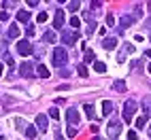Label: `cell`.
Listing matches in <instances>:
<instances>
[{"label": "cell", "mask_w": 151, "mask_h": 140, "mask_svg": "<svg viewBox=\"0 0 151 140\" xmlns=\"http://www.w3.org/2000/svg\"><path fill=\"white\" fill-rule=\"evenodd\" d=\"M147 26H151V19H147Z\"/></svg>", "instance_id": "d590c367"}, {"label": "cell", "mask_w": 151, "mask_h": 140, "mask_svg": "<svg viewBox=\"0 0 151 140\" xmlns=\"http://www.w3.org/2000/svg\"><path fill=\"white\" fill-rule=\"evenodd\" d=\"M83 111L87 113V117H89V119H94V117H96V113H94V106H92V104H85V106H83Z\"/></svg>", "instance_id": "ac0fdd59"}, {"label": "cell", "mask_w": 151, "mask_h": 140, "mask_svg": "<svg viewBox=\"0 0 151 140\" xmlns=\"http://www.w3.org/2000/svg\"><path fill=\"white\" fill-rule=\"evenodd\" d=\"M77 72H79V76H83V79H85V76H87V68L81 64V66H77Z\"/></svg>", "instance_id": "7402d4cb"}, {"label": "cell", "mask_w": 151, "mask_h": 140, "mask_svg": "<svg viewBox=\"0 0 151 140\" xmlns=\"http://www.w3.org/2000/svg\"><path fill=\"white\" fill-rule=\"evenodd\" d=\"M0 76H2V64H0Z\"/></svg>", "instance_id": "e575fe53"}, {"label": "cell", "mask_w": 151, "mask_h": 140, "mask_svg": "<svg viewBox=\"0 0 151 140\" xmlns=\"http://www.w3.org/2000/svg\"><path fill=\"white\" fill-rule=\"evenodd\" d=\"M19 36V28L17 24H11V28H9V38H17Z\"/></svg>", "instance_id": "9a60e30c"}, {"label": "cell", "mask_w": 151, "mask_h": 140, "mask_svg": "<svg viewBox=\"0 0 151 140\" xmlns=\"http://www.w3.org/2000/svg\"><path fill=\"white\" fill-rule=\"evenodd\" d=\"M134 113H136V102H132V100H130V102H126V106H124V119H126L128 123L132 121Z\"/></svg>", "instance_id": "7a4b0ae2"}, {"label": "cell", "mask_w": 151, "mask_h": 140, "mask_svg": "<svg viewBox=\"0 0 151 140\" xmlns=\"http://www.w3.org/2000/svg\"><path fill=\"white\" fill-rule=\"evenodd\" d=\"M66 119H68V123L73 125V127L81 123V115H79V111H77V108H70V111L66 113Z\"/></svg>", "instance_id": "277c9868"}, {"label": "cell", "mask_w": 151, "mask_h": 140, "mask_svg": "<svg viewBox=\"0 0 151 140\" xmlns=\"http://www.w3.org/2000/svg\"><path fill=\"white\" fill-rule=\"evenodd\" d=\"M62 38H64L66 45H73V43L77 41V34H73V32H62Z\"/></svg>", "instance_id": "30bf717a"}, {"label": "cell", "mask_w": 151, "mask_h": 140, "mask_svg": "<svg viewBox=\"0 0 151 140\" xmlns=\"http://www.w3.org/2000/svg\"><path fill=\"white\" fill-rule=\"evenodd\" d=\"M17 21L28 24V21H30V11H19V13H17Z\"/></svg>", "instance_id": "7c38bea8"}, {"label": "cell", "mask_w": 151, "mask_h": 140, "mask_svg": "<svg viewBox=\"0 0 151 140\" xmlns=\"http://www.w3.org/2000/svg\"><path fill=\"white\" fill-rule=\"evenodd\" d=\"M106 24H109V26H113V24H115V17H113V15H111V13L106 15Z\"/></svg>", "instance_id": "f546056e"}, {"label": "cell", "mask_w": 151, "mask_h": 140, "mask_svg": "<svg viewBox=\"0 0 151 140\" xmlns=\"http://www.w3.org/2000/svg\"><path fill=\"white\" fill-rule=\"evenodd\" d=\"M24 132H26V136H28V138H34V136H36V127H34V125H26Z\"/></svg>", "instance_id": "2e32d148"}, {"label": "cell", "mask_w": 151, "mask_h": 140, "mask_svg": "<svg viewBox=\"0 0 151 140\" xmlns=\"http://www.w3.org/2000/svg\"><path fill=\"white\" fill-rule=\"evenodd\" d=\"M19 72H22L24 79H30V76H32V64H30V62H24L22 68H19Z\"/></svg>", "instance_id": "52a82bcc"}, {"label": "cell", "mask_w": 151, "mask_h": 140, "mask_svg": "<svg viewBox=\"0 0 151 140\" xmlns=\"http://www.w3.org/2000/svg\"><path fill=\"white\" fill-rule=\"evenodd\" d=\"M94 70L96 72H106V64L104 62H94Z\"/></svg>", "instance_id": "e0dca14e"}, {"label": "cell", "mask_w": 151, "mask_h": 140, "mask_svg": "<svg viewBox=\"0 0 151 140\" xmlns=\"http://www.w3.org/2000/svg\"><path fill=\"white\" fill-rule=\"evenodd\" d=\"M102 47L106 49V51H113V49L117 47V38H104V43H102Z\"/></svg>", "instance_id": "9c48e42d"}, {"label": "cell", "mask_w": 151, "mask_h": 140, "mask_svg": "<svg viewBox=\"0 0 151 140\" xmlns=\"http://www.w3.org/2000/svg\"><path fill=\"white\" fill-rule=\"evenodd\" d=\"M132 51H134V47L132 45H126V53H132ZM119 62H124V53L119 55Z\"/></svg>", "instance_id": "484cf974"}, {"label": "cell", "mask_w": 151, "mask_h": 140, "mask_svg": "<svg viewBox=\"0 0 151 140\" xmlns=\"http://www.w3.org/2000/svg\"><path fill=\"white\" fill-rule=\"evenodd\" d=\"M149 134H151V129H149Z\"/></svg>", "instance_id": "f35d334b"}, {"label": "cell", "mask_w": 151, "mask_h": 140, "mask_svg": "<svg viewBox=\"0 0 151 140\" xmlns=\"http://www.w3.org/2000/svg\"><path fill=\"white\" fill-rule=\"evenodd\" d=\"M49 117H51V119H60V111H58L55 106H53V108H49Z\"/></svg>", "instance_id": "603a6c76"}, {"label": "cell", "mask_w": 151, "mask_h": 140, "mask_svg": "<svg viewBox=\"0 0 151 140\" xmlns=\"http://www.w3.org/2000/svg\"><path fill=\"white\" fill-rule=\"evenodd\" d=\"M43 41H47V43H55V32H45Z\"/></svg>", "instance_id": "ffe728a7"}, {"label": "cell", "mask_w": 151, "mask_h": 140, "mask_svg": "<svg viewBox=\"0 0 151 140\" xmlns=\"http://www.w3.org/2000/svg\"><path fill=\"white\" fill-rule=\"evenodd\" d=\"M94 140H100V138H98V136H96V138H94Z\"/></svg>", "instance_id": "74e56055"}, {"label": "cell", "mask_w": 151, "mask_h": 140, "mask_svg": "<svg viewBox=\"0 0 151 140\" xmlns=\"http://www.w3.org/2000/svg\"><path fill=\"white\" fill-rule=\"evenodd\" d=\"M4 19H9V13L2 11V13H0V21H4Z\"/></svg>", "instance_id": "d6a6232c"}, {"label": "cell", "mask_w": 151, "mask_h": 140, "mask_svg": "<svg viewBox=\"0 0 151 140\" xmlns=\"http://www.w3.org/2000/svg\"><path fill=\"white\" fill-rule=\"evenodd\" d=\"M66 134H68L70 138H75V136H77V127H73V125H70V127H68V132H66Z\"/></svg>", "instance_id": "83f0119b"}, {"label": "cell", "mask_w": 151, "mask_h": 140, "mask_svg": "<svg viewBox=\"0 0 151 140\" xmlns=\"http://www.w3.org/2000/svg\"><path fill=\"white\" fill-rule=\"evenodd\" d=\"M55 140H64V136H62V134L58 132V134H55Z\"/></svg>", "instance_id": "836d02e7"}, {"label": "cell", "mask_w": 151, "mask_h": 140, "mask_svg": "<svg viewBox=\"0 0 151 140\" xmlns=\"http://www.w3.org/2000/svg\"><path fill=\"white\" fill-rule=\"evenodd\" d=\"M145 123H147V117H138V119H136V127H138V129L145 127Z\"/></svg>", "instance_id": "cb8c5ba5"}, {"label": "cell", "mask_w": 151, "mask_h": 140, "mask_svg": "<svg viewBox=\"0 0 151 140\" xmlns=\"http://www.w3.org/2000/svg\"><path fill=\"white\" fill-rule=\"evenodd\" d=\"M94 57H96V53L92 49H85V62H94Z\"/></svg>", "instance_id": "44dd1931"}, {"label": "cell", "mask_w": 151, "mask_h": 140, "mask_svg": "<svg viewBox=\"0 0 151 140\" xmlns=\"http://www.w3.org/2000/svg\"><path fill=\"white\" fill-rule=\"evenodd\" d=\"M36 21H38V24H45V21H47V13H45V11H43V13H38Z\"/></svg>", "instance_id": "d4e9b609"}, {"label": "cell", "mask_w": 151, "mask_h": 140, "mask_svg": "<svg viewBox=\"0 0 151 140\" xmlns=\"http://www.w3.org/2000/svg\"><path fill=\"white\" fill-rule=\"evenodd\" d=\"M62 26H64V11H58L55 19H53V28L55 30H62Z\"/></svg>", "instance_id": "ba28073f"}, {"label": "cell", "mask_w": 151, "mask_h": 140, "mask_svg": "<svg viewBox=\"0 0 151 140\" xmlns=\"http://www.w3.org/2000/svg\"><path fill=\"white\" fill-rule=\"evenodd\" d=\"M17 51H19V55H24V57H28V55H32V45H30L28 41H19L17 43Z\"/></svg>", "instance_id": "3957f363"}, {"label": "cell", "mask_w": 151, "mask_h": 140, "mask_svg": "<svg viewBox=\"0 0 151 140\" xmlns=\"http://www.w3.org/2000/svg\"><path fill=\"white\" fill-rule=\"evenodd\" d=\"M47 125H49L47 115H38V117H36V127L41 129V132H47Z\"/></svg>", "instance_id": "8992f818"}, {"label": "cell", "mask_w": 151, "mask_h": 140, "mask_svg": "<svg viewBox=\"0 0 151 140\" xmlns=\"http://www.w3.org/2000/svg\"><path fill=\"white\" fill-rule=\"evenodd\" d=\"M113 113V102L111 100H104L102 102V115H111Z\"/></svg>", "instance_id": "8fae6325"}, {"label": "cell", "mask_w": 151, "mask_h": 140, "mask_svg": "<svg viewBox=\"0 0 151 140\" xmlns=\"http://www.w3.org/2000/svg\"><path fill=\"white\" fill-rule=\"evenodd\" d=\"M119 129H122V123H119V121H111L109 123V136L111 138H117L119 136Z\"/></svg>", "instance_id": "5b68a950"}, {"label": "cell", "mask_w": 151, "mask_h": 140, "mask_svg": "<svg viewBox=\"0 0 151 140\" xmlns=\"http://www.w3.org/2000/svg\"><path fill=\"white\" fill-rule=\"evenodd\" d=\"M70 26H73V28H79V26H81V19H79V17H73V19H70Z\"/></svg>", "instance_id": "4316f807"}, {"label": "cell", "mask_w": 151, "mask_h": 140, "mask_svg": "<svg viewBox=\"0 0 151 140\" xmlns=\"http://www.w3.org/2000/svg\"><path fill=\"white\" fill-rule=\"evenodd\" d=\"M68 9H73V11H77V9H79V2H68Z\"/></svg>", "instance_id": "4dcf8cb0"}, {"label": "cell", "mask_w": 151, "mask_h": 140, "mask_svg": "<svg viewBox=\"0 0 151 140\" xmlns=\"http://www.w3.org/2000/svg\"><path fill=\"white\" fill-rule=\"evenodd\" d=\"M15 125H17V127H24V129H26V121H24V119H15Z\"/></svg>", "instance_id": "f1b7e54d"}, {"label": "cell", "mask_w": 151, "mask_h": 140, "mask_svg": "<svg viewBox=\"0 0 151 140\" xmlns=\"http://www.w3.org/2000/svg\"><path fill=\"white\" fill-rule=\"evenodd\" d=\"M113 89L115 91H126V81L124 79H117V81L113 83Z\"/></svg>", "instance_id": "4fadbf2b"}, {"label": "cell", "mask_w": 151, "mask_h": 140, "mask_svg": "<svg viewBox=\"0 0 151 140\" xmlns=\"http://www.w3.org/2000/svg\"><path fill=\"white\" fill-rule=\"evenodd\" d=\"M128 140H136V132H128Z\"/></svg>", "instance_id": "1f68e13d"}, {"label": "cell", "mask_w": 151, "mask_h": 140, "mask_svg": "<svg viewBox=\"0 0 151 140\" xmlns=\"http://www.w3.org/2000/svg\"><path fill=\"white\" fill-rule=\"evenodd\" d=\"M36 72H38V76H41V79H49V68H45L43 64L36 68Z\"/></svg>", "instance_id": "5bb4252c"}, {"label": "cell", "mask_w": 151, "mask_h": 140, "mask_svg": "<svg viewBox=\"0 0 151 140\" xmlns=\"http://www.w3.org/2000/svg\"><path fill=\"white\" fill-rule=\"evenodd\" d=\"M66 62H68V53L64 51V49H62V47H58V49H53V64L62 68V66H64Z\"/></svg>", "instance_id": "6da1fadb"}, {"label": "cell", "mask_w": 151, "mask_h": 140, "mask_svg": "<svg viewBox=\"0 0 151 140\" xmlns=\"http://www.w3.org/2000/svg\"><path fill=\"white\" fill-rule=\"evenodd\" d=\"M149 72H151V64H149Z\"/></svg>", "instance_id": "8d00e7d4"}, {"label": "cell", "mask_w": 151, "mask_h": 140, "mask_svg": "<svg viewBox=\"0 0 151 140\" xmlns=\"http://www.w3.org/2000/svg\"><path fill=\"white\" fill-rule=\"evenodd\" d=\"M132 21H134V17H130V15L122 17V28H128V26H132Z\"/></svg>", "instance_id": "d6986e66"}]
</instances>
